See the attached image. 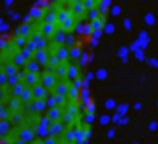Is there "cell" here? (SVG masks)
I'll return each instance as SVG.
<instances>
[{
    "instance_id": "1",
    "label": "cell",
    "mask_w": 158,
    "mask_h": 144,
    "mask_svg": "<svg viewBox=\"0 0 158 144\" xmlns=\"http://www.w3.org/2000/svg\"><path fill=\"white\" fill-rule=\"evenodd\" d=\"M112 0H32L0 28V144H92L94 58Z\"/></svg>"
}]
</instances>
